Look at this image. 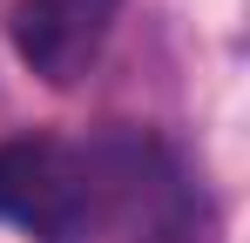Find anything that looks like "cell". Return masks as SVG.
<instances>
[{
	"instance_id": "obj_1",
	"label": "cell",
	"mask_w": 250,
	"mask_h": 243,
	"mask_svg": "<svg viewBox=\"0 0 250 243\" xmlns=\"http://www.w3.org/2000/svg\"><path fill=\"white\" fill-rule=\"evenodd\" d=\"M0 223H21L34 237H75V230H88L82 149H68L54 135L0 142Z\"/></svg>"
},
{
	"instance_id": "obj_2",
	"label": "cell",
	"mask_w": 250,
	"mask_h": 243,
	"mask_svg": "<svg viewBox=\"0 0 250 243\" xmlns=\"http://www.w3.org/2000/svg\"><path fill=\"white\" fill-rule=\"evenodd\" d=\"M115 14H122V0H14L7 34H14V54L47 88H75L95 68Z\"/></svg>"
}]
</instances>
